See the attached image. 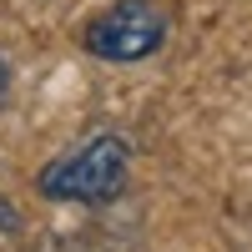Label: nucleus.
Returning a JSON list of instances; mask_svg holds the SVG:
<instances>
[{
  "instance_id": "obj_1",
  "label": "nucleus",
  "mask_w": 252,
  "mask_h": 252,
  "mask_svg": "<svg viewBox=\"0 0 252 252\" xmlns=\"http://www.w3.org/2000/svg\"><path fill=\"white\" fill-rule=\"evenodd\" d=\"M131 187V141L121 131H91L66 157L35 172V192L61 207H111Z\"/></svg>"
},
{
  "instance_id": "obj_2",
  "label": "nucleus",
  "mask_w": 252,
  "mask_h": 252,
  "mask_svg": "<svg viewBox=\"0 0 252 252\" xmlns=\"http://www.w3.org/2000/svg\"><path fill=\"white\" fill-rule=\"evenodd\" d=\"M172 20L157 0H111L81 26V51L106 66H141L166 46Z\"/></svg>"
},
{
  "instance_id": "obj_3",
  "label": "nucleus",
  "mask_w": 252,
  "mask_h": 252,
  "mask_svg": "<svg viewBox=\"0 0 252 252\" xmlns=\"http://www.w3.org/2000/svg\"><path fill=\"white\" fill-rule=\"evenodd\" d=\"M0 232H10V237L20 232V212H15V202H10V197H0Z\"/></svg>"
},
{
  "instance_id": "obj_4",
  "label": "nucleus",
  "mask_w": 252,
  "mask_h": 252,
  "mask_svg": "<svg viewBox=\"0 0 252 252\" xmlns=\"http://www.w3.org/2000/svg\"><path fill=\"white\" fill-rule=\"evenodd\" d=\"M5 96H10V66H5V56H0V106H5Z\"/></svg>"
}]
</instances>
